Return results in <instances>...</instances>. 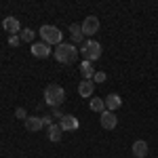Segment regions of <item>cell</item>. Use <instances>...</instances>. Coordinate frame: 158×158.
I'll return each mask as SVG.
<instances>
[{
    "label": "cell",
    "mask_w": 158,
    "mask_h": 158,
    "mask_svg": "<svg viewBox=\"0 0 158 158\" xmlns=\"http://www.w3.org/2000/svg\"><path fill=\"white\" fill-rule=\"evenodd\" d=\"M93 91H95V85H93V80H82V82L78 85V95H80V97L91 99Z\"/></svg>",
    "instance_id": "cell-11"
},
{
    "label": "cell",
    "mask_w": 158,
    "mask_h": 158,
    "mask_svg": "<svg viewBox=\"0 0 158 158\" xmlns=\"http://www.w3.org/2000/svg\"><path fill=\"white\" fill-rule=\"evenodd\" d=\"M34 36H36V32H34V30H30V27H25L23 32L19 34V38H21L23 42H32V40H34Z\"/></svg>",
    "instance_id": "cell-18"
},
{
    "label": "cell",
    "mask_w": 158,
    "mask_h": 158,
    "mask_svg": "<svg viewBox=\"0 0 158 158\" xmlns=\"http://www.w3.org/2000/svg\"><path fill=\"white\" fill-rule=\"evenodd\" d=\"M80 27H82V34H85V36H93V34L99 32V19L95 15H89L85 21H82Z\"/></svg>",
    "instance_id": "cell-5"
},
{
    "label": "cell",
    "mask_w": 158,
    "mask_h": 158,
    "mask_svg": "<svg viewBox=\"0 0 158 158\" xmlns=\"http://www.w3.org/2000/svg\"><path fill=\"white\" fill-rule=\"evenodd\" d=\"M51 118H53V116H44V118H42V127H51V124H55Z\"/></svg>",
    "instance_id": "cell-22"
},
{
    "label": "cell",
    "mask_w": 158,
    "mask_h": 158,
    "mask_svg": "<svg viewBox=\"0 0 158 158\" xmlns=\"http://www.w3.org/2000/svg\"><path fill=\"white\" fill-rule=\"evenodd\" d=\"M15 116H17V118H21V120L25 122V118H27V112H25L23 108H17V110H15Z\"/></svg>",
    "instance_id": "cell-20"
},
{
    "label": "cell",
    "mask_w": 158,
    "mask_h": 158,
    "mask_svg": "<svg viewBox=\"0 0 158 158\" xmlns=\"http://www.w3.org/2000/svg\"><path fill=\"white\" fill-rule=\"evenodd\" d=\"M25 129L30 131V133H36L42 129V118L40 116H27L25 118Z\"/></svg>",
    "instance_id": "cell-12"
},
{
    "label": "cell",
    "mask_w": 158,
    "mask_h": 158,
    "mask_svg": "<svg viewBox=\"0 0 158 158\" xmlns=\"http://www.w3.org/2000/svg\"><path fill=\"white\" fill-rule=\"evenodd\" d=\"M61 133H63L61 124H51V127H49V139H51V141H59Z\"/></svg>",
    "instance_id": "cell-17"
},
{
    "label": "cell",
    "mask_w": 158,
    "mask_h": 158,
    "mask_svg": "<svg viewBox=\"0 0 158 158\" xmlns=\"http://www.w3.org/2000/svg\"><path fill=\"white\" fill-rule=\"evenodd\" d=\"M131 158H135V156H131Z\"/></svg>",
    "instance_id": "cell-24"
},
{
    "label": "cell",
    "mask_w": 158,
    "mask_h": 158,
    "mask_svg": "<svg viewBox=\"0 0 158 158\" xmlns=\"http://www.w3.org/2000/svg\"><path fill=\"white\" fill-rule=\"evenodd\" d=\"M82 55H85V61H97L101 57V44L97 40H86L82 44Z\"/></svg>",
    "instance_id": "cell-4"
},
{
    "label": "cell",
    "mask_w": 158,
    "mask_h": 158,
    "mask_svg": "<svg viewBox=\"0 0 158 158\" xmlns=\"http://www.w3.org/2000/svg\"><path fill=\"white\" fill-rule=\"evenodd\" d=\"M131 152H133L135 158H146L148 152H150V148H148V143L143 141V139H137L133 143V148H131Z\"/></svg>",
    "instance_id": "cell-9"
},
{
    "label": "cell",
    "mask_w": 158,
    "mask_h": 158,
    "mask_svg": "<svg viewBox=\"0 0 158 158\" xmlns=\"http://www.w3.org/2000/svg\"><path fill=\"white\" fill-rule=\"evenodd\" d=\"M80 74L85 76V80H93L95 70L91 68V61H82V65H80Z\"/></svg>",
    "instance_id": "cell-16"
},
{
    "label": "cell",
    "mask_w": 158,
    "mask_h": 158,
    "mask_svg": "<svg viewBox=\"0 0 158 158\" xmlns=\"http://www.w3.org/2000/svg\"><path fill=\"white\" fill-rule=\"evenodd\" d=\"M61 30L59 27H55V25H42L40 27V38H42V42H47V44H61Z\"/></svg>",
    "instance_id": "cell-3"
},
{
    "label": "cell",
    "mask_w": 158,
    "mask_h": 158,
    "mask_svg": "<svg viewBox=\"0 0 158 158\" xmlns=\"http://www.w3.org/2000/svg\"><path fill=\"white\" fill-rule=\"evenodd\" d=\"M89 108H91V112H103L106 110V101L101 97H91V101H89Z\"/></svg>",
    "instance_id": "cell-15"
},
{
    "label": "cell",
    "mask_w": 158,
    "mask_h": 158,
    "mask_svg": "<svg viewBox=\"0 0 158 158\" xmlns=\"http://www.w3.org/2000/svg\"><path fill=\"white\" fill-rule=\"evenodd\" d=\"M44 101L49 103L51 108H59L61 103L65 101V91L59 85H49L44 89Z\"/></svg>",
    "instance_id": "cell-2"
},
{
    "label": "cell",
    "mask_w": 158,
    "mask_h": 158,
    "mask_svg": "<svg viewBox=\"0 0 158 158\" xmlns=\"http://www.w3.org/2000/svg\"><path fill=\"white\" fill-rule=\"evenodd\" d=\"M99 122H101V127H103V129L112 131V129H116V124H118V118H116V114H114V112H110V110H103V112L99 114Z\"/></svg>",
    "instance_id": "cell-6"
},
{
    "label": "cell",
    "mask_w": 158,
    "mask_h": 158,
    "mask_svg": "<svg viewBox=\"0 0 158 158\" xmlns=\"http://www.w3.org/2000/svg\"><path fill=\"white\" fill-rule=\"evenodd\" d=\"M93 82H106V72H95Z\"/></svg>",
    "instance_id": "cell-19"
},
{
    "label": "cell",
    "mask_w": 158,
    "mask_h": 158,
    "mask_svg": "<svg viewBox=\"0 0 158 158\" xmlns=\"http://www.w3.org/2000/svg\"><path fill=\"white\" fill-rule=\"evenodd\" d=\"M63 116H65V114H61V112H59V108H55V110H53V118H59V120H61Z\"/></svg>",
    "instance_id": "cell-23"
},
{
    "label": "cell",
    "mask_w": 158,
    "mask_h": 158,
    "mask_svg": "<svg viewBox=\"0 0 158 158\" xmlns=\"http://www.w3.org/2000/svg\"><path fill=\"white\" fill-rule=\"evenodd\" d=\"M59 124H61L63 131H76V129H78V120L74 118L72 114H65V116L59 120Z\"/></svg>",
    "instance_id": "cell-13"
},
{
    "label": "cell",
    "mask_w": 158,
    "mask_h": 158,
    "mask_svg": "<svg viewBox=\"0 0 158 158\" xmlns=\"http://www.w3.org/2000/svg\"><path fill=\"white\" fill-rule=\"evenodd\" d=\"M70 36H72L74 44H78V42H82V40H85L82 27H80V25H76V23H72V25H70Z\"/></svg>",
    "instance_id": "cell-14"
},
{
    "label": "cell",
    "mask_w": 158,
    "mask_h": 158,
    "mask_svg": "<svg viewBox=\"0 0 158 158\" xmlns=\"http://www.w3.org/2000/svg\"><path fill=\"white\" fill-rule=\"evenodd\" d=\"M103 101H106V110H110V112H114V110H118L122 106V97L116 95V93H110Z\"/></svg>",
    "instance_id": "cell-10"
},
{
    "label": "cell",
    "mask_w": 158,
    "mask_h": 158,
    "mask_svg": "<svg viewBox=\"0 0 158 158\" xmlns=\"http://www.w3.org/2000/svg\"><path fill=\"white\" fill-rule=\"evenodd\" d=\"M32 55H34V57H40V59H44V57L53 55V49H51L47 42H34V44H32Z\"/></svg>",
    "instance_id": "cell-8"
},
{
    "label": "cell",
    "mask_w": 158,
    "mask_h": 158,
    "mask_svg": "<svg viewBox=\"0 0 158 158\" xmlns=\"http://www.w3.org/2000/svg\"><path fill=\"white\" fill-rule=\"evenodd\" d=\"M19 40H21L19 36H11V38H9V44H11V47H17V44H19Z\"/></svg>",
    "instance_id": "cell-21"
},
{
    "label": "cell",
    "mask_w": 158,
    "mask_h": 158,
    "mask_svg": "<svg viewBox=\"0 0 158 158\" xmlns=\"http://www.w3.org/2000/svg\"><path fill=\"white\" fill-rule=\"evenodd\" d=\"M2 27H4V32L11 34V36H17V34L21 32V23H19L17 17H4V19H2Z\"/></svg>",
    "instance_id": "cell-7"
},
{
    "label": "cell",
    "mask_w": 158,
    "mask_h": 158,
    "mask_svg": "<svg viewBox=\"0 0 158 158\" xmlns=\"http://www.w3.org/2000/svg\"><path fill=\"white\" fill-rule=\"evenodd\" d=\"M53 57L59 61V63H74L76 61V57H78V49L74 47V44H70V42H61L57 49L53 51Z\"/></svg>",
    "instance_id": "cell-1"
}]
</instances>
